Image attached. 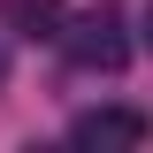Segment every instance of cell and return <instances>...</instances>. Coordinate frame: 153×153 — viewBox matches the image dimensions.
Listing matches in <instances>:
<instances>
[{"mask_svg":"<svg viewBox=\"0 0 153 153\" xmlns=\"http://www.w3.org/2000/svg\"><path fill=\"white\" fill-rule=\"evenodd\" d=\"M153 138V115L146 107H84L69 123V146H92V153H130Z\"/></svg>","mask_w":153,"mask_h":153,"instance_id":"obj_2","label":"cell"},{"mask_svg":"<svg viewBox=\"0 0 153 153\" xmlns=\"http://www.w3.org/2000/svg\"><path fill=\"white\" fill-rule=\"evenodd\" d=\"M8 23H16V31L31 38V46H38V38H61V31H69L61 0H8Z\"/></svg>","mask_w":153,"mask_h":153,"instance_id":"obj_3","label":"cell"},{"mask_svg":"<svg viewBox=\"0 0 153 153\" xmlns=\"http://www.w3.org/2000/svg\"><path fill=\"white\" fill-rule=\"evenodd\" d=\"M61 46H69V61H76V69H92V76H115L123 61H130V31H123V8H115V0H100V8L69 16Z\"/></svg>","mask_w":153,"mask_h":153,"instance_id":"obj_1","label":"cell"},{"mask_svg":"<svg viewBox=\"0 0 153 153\" xmlns=\"http://www.w3.org/2000/svg\"><path fill=\"white\" fill-rule=\"evenodd\" d=\"M146 46H153V0H146Z\"/></svg>","mask_w":153,"mask_h":153,"instance_id":"obj_4","label":"cell"}]
</instances>
